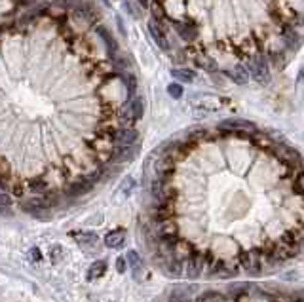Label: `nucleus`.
<instances>
[{
    "mask_svg": "<svg viewBox=\"0 0 304 302\" xmlns=\"http://www.w3.org/2000/svg\"><path fill=\"white\" fill-rule=\"evenodd\" d=\"M247 70L258 84H270V61H268V55L265 52H258L255 57L247 59Z\"/></svg>",
    "mask_w": 304,
    "mask_h": 302,
    "instance_id": "1",
    "label": "nucleus"
},
{
    "mask_svg": "<svg viewBox=\"0 0 304 302\" xmlns=\"http://www.w3.org/2000/svg\"><path fill=\"white\" fill-rule=\"evenodd\" d=\"M137 139H139V132H137V130H133V127H120V130L114 132V135H112L114 148L135 147Z\"/></svg>",
    "mask_w": 304,
    "mask_h": 302,
    "instance_id": "2",
    "label": "nucleus"
},
{
    "mask_svg": "<svg viewBox=\"0 0 304 302\" xmlns=\"http://www.w3.org/2000/svg\"><path fill=\"white\" fill-rule=\"evenodd\" d=\"M148 32H150V36H152V40L156 42V46L160 48V50H164V52H169V40H167V36H165V31L164 27H162V23L160 21H156V19H150L148 21Z\"/></svg>",
    "mask_w": 304,
    "mask_h": 302,
    "instance_id": "3",
    "label": "nucleus"
},
{
    "mask_svg": "<svg viewBox=\"0 0 304 302\" xmlns=\"http://www.w3.org/2000/svg\"><path fill=\"white\" fill-rule=\"evenodd\" d=\"M173 29L179 34L183 40L187 42H194L198 38V25L190 19H185V21H173Z\"/></svg>",
    "mask_w": 304,
    "mask_h": 302,
    "instance_id": "4",
    "label": "nucleus"
},
{
    "mask_svg": "<svg viewBox=\"0 0 304 302\" xmlns=\"http://www.w3.org/2000/svg\"><path fill=\"white\" fill-rule=\"evenodd\" d=\"M143 112H145V103L141 97H132L129 103H127V107L124 109V116L127 122H135V120H141L143 118Z\"/></svg>",
    "mask_w": 304,
    "mask_h": 302,
    "instance_id": "5",
    "label": "nucleus"
},
{
    "mask_svg": "<svg viewBox=\"0 0 304 302\" xmlns=\"http://www.w3.org/2000/svg\"><path fill=\"white\" fill-rule=\"evenodd\" d=\"M219 127L225 132H242V130H255V124L243 118H226L219 124Z\"/></svg>",
    "mask_w": 304,
    "mask_h": 302,
    "instance_id": "6",
    "label": "nucleus"
},
{
    "mask_svg": "<svg viewBox=\"0 0 304 302\" xmlns=\"http://www.w3.org/2000/svg\"><path fill=\"white\" fill-rule=\"evenodd\" d=\"M281 40H283L285 50H291V52H296L298 48L302 46V38L291 29V25H287V27L281 29Z\"/></svg>",
    "mask_w": 304,
    "mask_h": 302,
    "instance_id": "7",
    "label": "nucleus"
},
{
    "mask_svg": "<svg viewBox=\"0 0 304 302\" xmlns=\"http://www.w3.org/2000/svg\"><path fill=\"white\" fill-rule=\"evenodd\" d=\"M226 74H228V78L238 85H245L251 78V72L247 70L245 65H236V67H232V69L228 70Z\"/></svg>",
    "mask_w": 304,
    "mask_h": 302,
    "instance_id": "8",
    "label": "nucleus"
},
{
    "mask_svg": "<svg viewBox=\"0 0 304 302\" xmlns=\"http://www.w3.org/2000/svg\"><path fill=\"white\" fill-rule=\"evenodd\" d=\"M95 32H97V34H99V38L105 42V46H107V50H109V55L112 57V59H114V57H116V54H118V42L114 40V36H112V34H110V32L107 31L105 27H97V29H95Z\"/></svg>",
    "mask_w": 304,
    "mask_h": 302,
    "instance_id": "9",
    "label": "nucleus"
},
{
    "mask_svg": "<svg viewBox=\"0 0 304 302\" xmlns=\"http://www.w3.org/2000/svg\"><path fill=\"white\" fill-rule=\"evenodd\" d=\"M74 240L78 241L82 247L86 249H92V247H97V241H99V236L95 232H90V230H80V232H74Z\"/></svg>",
    "mask_w": 304,
    "mask_h": 302,
    "instance_id": "10",
    "label": "nucleus"
},
{
    "mask_svg": "<svg viewBox=\"0 0 304 302\" xmlns=\"http://www.w3.org/2000/svg\"><path fill=\"white\" fill-rule=\"evenodd\" d=\"M125 241V232L122 228H116V230H110L107 236H105V245L110 249H118L122 247Z\"/></svg>",
    "mask_w": 304,
    "mask_h": 302,
    "instance_id": "11",
    "label": "nucleus"
},
{
    "mask_svg": "<svg viewBox=\"0 0 304 302\" xmlns=\"http://www.w3.org/2000/svg\"><path fill=\"white\" fill-rule=\"evenodd\" d=\"M194 63H196V67L207 70V72H211V74H213V72H217V63H215V59L209 57L207 54H196Z\"/></svg>",
    "mask_w": 304,
    "mask_h": 302,
    "instance_id": "12",
    "label": "nucleus"
},
{
    "mask_svg": "<svg viewBox=\"0 0 304 302\" xmlns=\"http://www.w3.org/2000/svg\"><path fill=\"white\" fill-rule=\"evenodd\" d=\"M171 78L179 80V82H187V84H192L196 80V70L192 69H171Z\"/></svg>",
    "mask_w": 304,
    "mask_h": 302,
    "instance_id": "13",
    "label": "nucleus"
},
{
    "mask_svg": "<svg viewBox=\"0 0 304 302\" xmlns=\"http://www.w3.org/2000/svg\"><path fill=\"white\" fill-rule=\"evenodd\" d=\"M105 272H107V261H95L90 268H88V274L86 278L92 281V279H99L101 276H105Z\"/></svg>",
    "mask_w": 304,
    "mask_h": 302,
    "instance_id": "14",
    "label": "nucleus"
},
{
    "mask_svg": "<svg viewBox=\"0 0 304 302\" xmlns=\"http://www.w3.org/2000/svg\"><path fill=\"white\" fill-rule=\"evenodd\" d=\"M23 209L29 211V213H34V215H38L40 211H46L48 209V201H44L42 198H32V200L25 201V203H23Z\"/></svg>",
    "mask_w": 304,
    "mask_h": 302,
    "instance_id": "15",
    "label": "nucleus"
},
{
    "mask_svg": "<svg viewBox=\"0 0 304 302\" xmlns=\"http://www.w3.org/2000/svg\"><path fill=\"white\" fill-rule=\"evenodd\" d=\"M94 6L88 4V2H82L78 8L74 10V19H84V21H94Z\"/></svg>",
    "mask_w": 304,
    "mask_h": 302,
    "instance_id": "16",
    "label": "nucleus"
},
{
    "mask_svg": "<svg viewBox=\"0 0 304 302\" xmlns=\"http://www.w3.org/2000/svg\"><path fill=\"white\" fill-rule=\"evenodd\" d=\"M196 302H225V296L217 291H203L196 296Z\"/></svg>",
    "mask_w": 304,
    "mask_h": 302,
    "instance_id": "17",
    "label": "nucleus"
},
{
    "mask_svg": "<svg viewBox=\"0 0 304 302\" xmlns=\"http://www.w3.org/2000/svg\"><path fill=\"white\" fill-rule=\"evenodd\" d=\"M150 12H152V17L156 19V21H160L162 23V19H165V8H164V4H160V2H150Z\"/></svg>",
    "mask_w": 304,
    "mask_h": 302,
    "instance_id": "18",
    "label": "nucleus"
},
{
    "mask_svg": "<svg viewBox=\"0 0 304 302\" xmlns=\"http://www.w3.org/2000/svg\"><path fill=\"white\" fill-rule=\"evenodd\" d=\"M124 84L127 88V97L132 99L135 97V92H137V78L133 76V74H124Z\"/></svg>",
    "mask_w": 304,
    "mask_h": 302,
    "instance_id": "19",
    "label": "nucleus"
},
{
    "mask_svg": "<svg viewBox=\"0 0 304 302\" xmlns=\"http://www.w3.org/2000/svg\"><path fill=\"white\" fill-rule=\"evenodd\" d=\"M82 4V0H54L55 8H63V10H76Z\"/></svg>",
    "mask_w": 304,
    "mask_h": 302,
    "instance_id": "20",
    "label": "nucleus"
},
{
    "mask_svg": "<svg viewBox=\"0 0 304 302\" xmlns=\"http://www.w3.org/2000/svg\"><path fill=\"white\" fill-rule=\"evenodd\" d=\"M167 93L171 95L173 99H181L183 93H185V90H183V85H181L179 82H171V84L167 85Z\"/></svg>",
    "mask_w": 304,
    "mask_h": 302,
    "instance_id": "21",
    "label": "nucleus"
},
{
    "mask_svg": "<svg viewBox=\"0 0 304 302\" xmlns=\"http://www.w3.org/2000/svg\"><path fill=\"white\" fill-rule=\"evenodd\" d=\"M125 258H127V263L132 264V268H135V266H141V256H139V253H137V251H127Z\"/></svg>",
    "mask_w": 304,
    "mask_h": 302,
    "instance_id": "22",
    "label": "nucleus"
},
{
    "mask_svg": "<svg viewBox=\"0 0 304 302\" xmlns=\"http://www.w3.org/2000/svg\"><path fill=\"white\" fill-rule=\"evenodd\" d=\"M295 190L298 194H302L304 196V169L298 171L296 173V179H295Z\"/></svg>",
    "mask_w": 304,
    "mask_h": 302,
    "instance_id": "23",
    "label": "nucleus"
},
{
    "mask_svg": "<svg viewBox=\"0 0 304 302\" xmlns=\"http://www.w3.org/2000/svg\"><path fill=\"white\" fill-rule=\"evenodd\" d=\"M125 268H127V258H125V256H118L116 258V270L120 272V274H124Z\"/></svg>",
    "mask_w": 304,
    "mask_h": 302,
    "instance_id": "24",
    "label": "nucleus"
},
{
    "mask_svg": "<svg viewBox=\"0 0 304 302\" xmlns=\"http://www.w3.org/2000/svg\"><path fill=\"white\" fill-rule=\"evenodd\" d=\"M12 205V198L6 192H0V207H8Z\"/></svg>",
    "mask_w": 304,
    "mask_h": 302,
    "instance_id": "25",
    "label": "nucleus"
},
{
    "mask_svg": "<svg viewBox=\"0 0 304 302\" xmlns=\"http://www.w3.org/2000/svg\"><path fill=\"white\" fill-rule=\"evenodd\" d=\"M133 185H135V183H133V179L127 177V179L124 181V185H122V190H124L125 194H129V190L133 188Z\"/></svg>",
    "mask_w": 304,
    "mask_h": 302,
    "instance_id": "26",
    "label": "nucleus"
},
{
    "mask_svg": "<svg viewBox=\"0 0 304 302\" xmlns=\"http://www.w3.org/2000/svg\"><path fill=\"white\" fill-rule=\"evenodd\" d=\"M137 2H139V6L141 8H150V0H137Z\"/></svg>",
    "mask_w": 304,
    "mask_h": 302,
    "instance_id": "27",
    "label": "nucleus"
},
{
    "mask_svg": "<svg viewBox=\"0 0 304 302\" xmlns=\"http://www.w3.org/2000/svg\"><path fill=\"white\" fill-rule=\"evenodd\" d=\"M118 19V27H120V31H122V34L125 36V27H124V23H122V17H116Z\"/></svg>",
    "mask_w": 304,
    "mask_h": 302,
    "instance_id": "28",
    "label": "nucleus"
},
{
    "mask_svg": "<svg viewBox=\"0 0 304 302\" xmlns=\"http://www.w3.org/2000/svg\"><path fill=\"white\" fill-rule=\"evenodd\" d=\"M302 78H304V67H302V69H300V72H298V82H300Z\"/></svg>",
    "mask_w": 304,
    "mask_h": 302,
    "instance_id": "29",
    "label": "nucleus"
}]
</instances>
